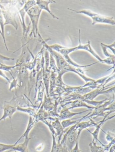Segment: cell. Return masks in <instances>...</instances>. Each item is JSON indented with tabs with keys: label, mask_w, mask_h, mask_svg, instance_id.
Here are the masks:
<instances>
[{
	"label": "cell",
	"mask_w": 115,
	"mask_h": 152,
	"mask_svg": "<svg viewBox=\"0 0 115 152\" xmlns=\"http://www.w3.org/2000/svg\"><path fill=\"white\" fill-rule=\"evenodd\" d=\"M104 133L106 134V140L108 142H111V141H112V140H115V134L111 132H108L106 133L104 131L101 129Z\"/></svg>",
	"instance_id": "7402d4cb"
},
{
	"label": "cell",
	"mask_w": 115,
	"mask_h": 152,
	"mask_svg": "<svg viewBox=\"0 0 115 152\" xmlns=\"http://www.w3.org/2000/svg\"><path fill=\"white\" fill-rule=\"evenodd\" d=\"M70 152H82L79 147V144H78V140L76 141L75 145L74 147V148L71 150Z\"/></svg>",
	"instance_id": "484cf974"
},
{
	"label": "cell",
	"mask_w": 115,
	"mask_h": 152,
	"mask_svg": "<svg viewBox=\"0 0 115 152\" xmlns=\"http://www.w3.org/2000/svg\"><path fill=\"white\" fill-rule=\"evenodd\" d=\"M17 111L21 112L27 113L31 116L33 118L35 117L36 113L38 110V106L35 105L34 107H28V108L21 107L18 106L17 109Z\"/></svg>",
	"instance_id": "ac0fdd59"
},
{
	"label": "cell",
	"mask_w": 115,
	"mask_h": 152,
	"mask_svg": "<svg viewBox=\"0 0 115 152\" xmlns=\"http://www.w3.org/2000/svg\"><path fill=\"white\" fill-rule=\"evenodd\" d=\"M20 106V102L17 96H14L13 98L9 101H5L3 104L2 110L3 114L0 118V122L2 120H5L7 118H9L11 121V129L12 127V118L14 113L17 111V109L18 106Z\"/></svg>",
	"instance_id": "277c9868"
},
{
	"label": "cell",
	"mask_w": 115,
	"mask_h": 152,
	"mask_svg": "<svg viewBox=\"0 0 115 152\" xmlns=\"http://www.w3.org/2000/svg\"><path fill=\"white\" fill-rule=\"evenodd\" d=\"M91 152H105L102 146H97L95 142H91L89 144Z\"/></svg>",
	"instance_id": "d6986e66"
},
{
	"label": "cell",
	"mask_w": 115,
	"mask_h": 152,
	"mask_svg": "<svg viewBox=\"0 0 115 152\" xmlns=\"http://www.w3.org/2000/svg\"><path fill=\"white\" fill-rule=\"evenodd\" d=\"M35 121H34L33 118L31 116H29V118L28 123V126H27V128H26V131L24 132V133L21 135L20 137L18 139V140L15 142V145H17L18 142L20 141L21 139L23 138H29L28 135L30 133V131L32 130V129L33 128L35 124Z\"/></svg>",
	"instance_id": "e0dca14e"
},
{
	"label": "cell",
	"mask_w": 115,
	"mask_h": 152,
	"mask_svg": "<svg viewBox=\"0 0 115 152\" xmlns=\"http://www.w3.org/2000/svg\"><path fill=\"white\" fill-rule=\"evenodd\" d=\"M51 125L55 132L56 137L57 136H58V143H60L62 138L65 132L64 129L63 128L60 121L59 120L58 118H55V120L54 121L51 122Z\"/></svg>",
	"instance_id": "30bf717a"
},
{
	"label": "cell",
	"mask_w": 115,
	"mask_h": 152,
	"mask_svg": "<svg viewBox=\"0 0 115 152\" xmlns=\"http://www.w3.org/2000/svg\"><path fill=\"white\" fill-rule=\"evenodd\" d=\"M16 67H17L16 65L14 66H7V65H3V64L0 63V70H4L6 71L9 72H10L11 76H12V74H11V72H10V71L12 70L13 69L15 68Z\"/></svg>",
	"instance_id": "44dd1931"
},
{
	"label": "cell",
	"mask_w": 115,
	"mask_h": 152,
	"mask_svg": "<svg viewBox=\"0 0 115 152\" xmlns=\"http://www.w3.org/2000/svg\"><path fill=\"white\" fill-rule=\"evenodd\" d=\"M90 120L87 121H81L77 124L76 128L77 131V137L79 139L81 133L83 130L85 129H87L89 127H95L98 124L94 121L92 118H89Z\"/></svg>",
	"instance_id": "8fae6325"
},
{
	"label": "cell",
	"mask_w": 115,
	"mask_h": 152,
	"mask_svg": "<svg viewBox=\"0 0 115 152\" xmlns=\"http://www.w3.org/2000/svg\"><path fill=\"white\" fill-rule=\"evenodd\" d=\"M101 45L102 48L103 53H104V54L105 55V56L108 57V58H115V56H114V55H113V56H112V55L109 54V53L107 51V48H106V47L104 46L103 44H101Z\"/></svg>",
	"instance_id": "cb8c5ba5"
},
{
	"label": "cell",
	"mask_w": 115,
	"mask_h": 152,
	"mask_svg": "<svg viewBox=\"0 0 115 152\" xmlns=\"http://www.w3.org/2000/svg\"><path fill=\"white\" fill-rule=\"evenodd\" d=\"M62 106V109L60 111L59 113V116L58 119L60 121L63 120L68 119H70L74 117L76 115L82 114V113H84L86 112L89 111H92L93 110H86L84 111L80 112L78 113H74L71 112L70 110L68 109V108L66 107V106H63L62 105L60 104Z\"/></svg>",
	"instance_id": "9c48e42d"
},
{
	"label": "cell",
	"mask_w": 115,
	"mask_h": 152,
	"mask_svg": "<svg viewBox=\"0 0 115 152\" xmlns=\"http://www.w3.org/2000/svg\"><path fill=\"white\" fill-rule=\"evenodd\" d=\"M30 140H31L30 138H25V140L23 143L19 145H15L12 149L9 152H11L12 151H15V152H28V145Z\"/></svg>",
	"instance_id": "2e32d148"
},
{
	"label": "cell",
	"mask_w": 115,
	"mask_h": 152,
	"mask_svg": "<svg viewBox=\"0 0 115 152\" xmlns=\"http://www.w3.org/2000/svg\"><path fill=\"white\" fill-rule=\"evenodd\" d=\"M115 86L113 87H108L104 86H102L99 88H96L95 90L91 91L89 93L83 95L85 99L89 100H94L97 96L99 95L106 94V93H114Z\"/></svg>",
	"instance_id": "52a82bcc"
},
{
	"label": "cell",
	"mask_w": 115,
	"mask_h": 152,
	"mask_svg": "<svg viewBox=\"0 0 115 152\" xmlns=\"http://www.w3.org/2000/svg\"><path fill=\"white\" fill-rule=\"evenodd\" d=\"M52 3H56V2L54 1H36V5L40 8V9L42 10H46L51 15L53 18L59 20V18L55 15L49 10V4Z\"/></svg>",
	"instance_id": "9a60e30c"
},
{
	"label": "cell",
	"mask_w": 115,
	"mask_h": 152,
	"mask_svg": "<svg viewBox=\"0 0 115 152\" xmlns=\"http://www.w3.org/2000/svg\"><path fill=\"white\" fill-rule=\"evenodd\" d=\"M15 145V144L7 145V144L0 143V152H3L7 150H11Z\"/></svg>",
	"instance_id": "ffe728a7"
},
{
	"label": "cell",
	"mask_w": 115,
	"mask_h": 152,
	"mask_svg": "<svg viewBox=\"0 0 115 152\" xmlns=\"http://www.w3.org/2000/svg\"><path fill=\"white\" fill-rule=\"evenodd\" d=\"M52 146L50 152H58L57 150V142L56 141V137L55 135L52 134Z\"/></svg>",
	"instance_id": "603a6c76"
},
{
	"label": "cell",
	"mask_w": 115,
	"mask_h": 152,
	"mask_svg": "<svg viewBox=\"0 0 115 152\" xmlns=\"http://www.w3.org/2000/svg\"><path fill=\"white\" fill-rule=\"evenodd\" d=\"M78 140L79 138L77 137V131L76 129H75L69 135L65 142V146L69 152H70L71 150L74 148L76 144V141Z\"/></svg>",
	"instance_id": "4fadbf2b"
},
{
	"label": "cell",
	"mask_w": 115,
	"mask_h": 152,
	"mask_svg": "<svg viewBox=\"0 0 115 152\" xmlns=\"http://www.w3.org/2000/svg\"><path fill=\"white\" fill-rule=\"evenodd\" d=\"M68 9L71 10V11H74L76 13L84 14L87 15L88 16H89L93 20V22H92L93 25H95L98 23H107V24H109L110 25L115 26V20H114L113 17H107L102 15H98L92 12L91 10H87L77 11V10H74L69 8H68Z\"/></svg>",
	"instance_id": "5b68a950"
},
{
	"label": "cell",
	"mask_w": 115,
	"mask_h": 152,
	"mask_svg": "<svg viewBox=\"0 0 115 152\" xmlns=\"http://www.w3.org/2000/svg\"><path fill=\"white\" fill-rule=\"evenodd\" d=\"M115 101L114 95L111 99L107 100L102 104L97 106L92 110L93 111L86 117V118H91L92 119L100 117H108L110 114L115 112Z\"/></svg>",
	"instance_id": "7a4b0ae2"
},
{
	"label": "cell",
	"mask_w": 115,
	"mask_h": 152,
	"mask_svg": "<svg viewBox=\"0 0 115 152\" xmlns=\"http://www.w3.org/2000/svg\"><path fill=\"white\" fill-rule=\"evenodd\" d=\"M115 42H114L112 44L108 45H106L104 44H103V45H104V46H105L106 48H109L111 50H112L114 55V53H115Z\"/></svg>",
	"instance_id": "4316f807"
},
{
	"label": "cell",
	"mask_w": 115,
	"mask_h": 152,
	"mask_svg": "<svg viewBox=\"0 0 115 152\" xmlns=\"http://www.w3.org/2000/svg\"><path fill=\"white\" fill-rule=\"evenodd\" d=\"M49 47L50 48L52 49L53 50H56V51H57L58 52H59L60 55H62L61 56H62L64 59L66 60L67 62H68L69 64H70L71 66H74V67H76V68H85V67H89V66L97 64V63H95L89 64V65L82 66V65H79V64H77L74 62L73 61L72 59L68 55L71 52L78 50L77 49V47L74 48H65V47H62V46L59 44H55L54 45L49 46Z\"/></svg>",
	"instance_id": "3957f363"
},
{
	"label": "cell",
	"mask_w": 115,
	"mask_h": 152,
	"mask_svg": "<svg viewBox=\"0 0 115 152\" xmlns=\"http://www.w3.org/2000/svg\"><path fill=\"white\" fill-rule=\"evenodd\" d=\"M45 44L48 50L51 53V56L54 57L55 59L57 68L59 70H64L68 72L70 71L75 72L80 76L86 83L90 82H94L95 81L94 79L85 76L84 75V71L81 69V68H76L71 66L66 62V60L64 59L60 53H57L52 49L50 48L49 46L46 44V43Z\"/></svg>",
	"instance_id": "6da1fadb"
},
{
	"label": "cell",
	"mask_w": 115,
	"mask_h": 152,
	"mask_svg": "<svg viewBox=\"0 0 115 152\" xmlns=\"http://www.w3.org/2000/svg\"><path fill=\"white\" fill-rule=\"evenodd\" d=\"M42 10L37 6H33L27 11L28 15L30 17L33 25V32L35 37L38 34V24L39 18Z\"/></svg>",
	"instance_id": "8992f818"
},
{
	"label": "cell",
	"mask_w": 115,
	"mask_h": 152,
	"mask_svg": "<svg viewBox=\"0 0 115 152\" xmlns=\"http://www.w3.org/2000/svg\"><path fill=\"white\" fill-rule=\"evenodd\" d=\"M0 76L3 77V78H4V79H6L9 83H10V79L6 76V74H5V73L3 72L2 70H0Z\"/></svg>",
	"instance_id": "83f0119b"
},
{
	"label": "cell",
	"mask_w": 115,
	"mask_h": 152,
	"mask_svg": "<svg viewBox=\"0 0 115 152\" xmlns=\"http://www.w3.org/2000/svg\"><path fill=\"white\" fill-rule=\"evenodd\" d=\"M79 45L77 46V49L78 50H87V51L91 53L93 56L95 57L97 59H98V61L100 62L104 63V59H102L97 54H96L95 52L93 50L92 48H91L90 45V42L89 41H88V44L85 45H82L81 42V38H80V32H79Z\"/></svg>",
	"instance_id": "5bb4252c"
},
{
	"label": "cell",
	"mask_w": 115,
	"mask_h": 152,
	"mask_svg": "<svg viewBox=\"0 0 115 152\" xmlns=\"http://www.w3.org/2000/svg\"><path fill=\"white\" fill-rule=\"evenodd\" d=\"M115 144H114L110 148L109 150L108 151L109 152H115Z\"/></svg>",
	"instance_id": "f1b7e54d"
},
{
	"label": "cell",
	"mask_w": 115,
	"mask_h": 152,
	"mask_svg": "<svg viewBox=\"0 0 115 152\" xmlns=\"http://www.w3.org/2000/svg\"><path fill=\"white\" fill-rule=\"evenodd\" d=\"M13 80L12 82H10V86H9V90L11 91L13 88H15L16 89V86L18 85H17V83H18V79H15L14 78V77H13Z\"/></svg>",
	"instance_id": "d4e9b609"
},
{
	"label": "cell",
	"mask_w": 115,
	"mask_h": 152,
	"mask_svg": "<svg viewBox=\"0 0 115 152\" xmlns=\"http://www.w3.org/2000/svg\"><path fill=\"white\" fill-rule=\"evenodd\" d=\"M115 117V115H113V116L111 117H104L103 119L102 120L100 121H98V124L96 126H95L96 128L95 129V131L94 132H91V131H90L89 129H87V131H88L93 137V140L92 142H95V140L97 141V142H99L102 146L104 145V144H103L102 142L101 141H100L98 139V135H99V132H100V130H101L102 126H103L104 123L107 121Z\"/></svg>",
	"instance_id": "ba28073f"
},
{
	"label": "cell",
	"mask_w": 115,
	"mask_h": 152,
	"mask_svg": "<svg viewBox=\"0 0 115 152\" xmlns=\"http://www.w3.org/2000/svg\"><path fill=\"white\" fill-rule=\"evenodd\" d=\"M71 105V107L68 108L69 110H73L75 108H81V107H85L87 108L88 110H93L95 108L94 106H91L87 104L82 102L81 100H75L73 101H68V102H66L61 104L63 106H66L67 105Z\"/></svg>",
	"instance_id": "7c38bea8"
}]
</instances>
